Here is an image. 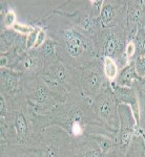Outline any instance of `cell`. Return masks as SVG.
<instances>
[{"label": "cell", "instance_id": "1", "mask_svg": "<svg viewBox=\"0 0 145 157\" xmlns=\"http://www.w3.org/2000/svg\"><path fill=\"white\" fill-rule=\"evenodd\" d=\"M104 71L97 65L88 66L81 73L80 84L83 93L88 98H97L105 89L106 78Z\"/></svg>", "mask_w": 145, "mask_h": 157}, {"label": "cell", "instance_id": "2", "mask_svg": "<svg viewBox=\"0 0 145 157\" xmlns=\"http://www.w3.org/2000/svg\"><path fill=\"white\" fill-rule=\"evenodd\" d=\"M95 112L107 125L117 127L118 113L114 95L111 91L104 90L95 100Z\"/></svg>", "mask_w": 145, "mask_h": 157}, {"label": "cell", "instance_id": "3", "mask_svg": "<svg viewBox=\"0 0 145 157\" xmlns=\"http://www.w3.org/2000/svg\"><path fill=\"white\" fill-rule=\"evenodd\" d=\"M63 42L65 52L72 59L81 58L90 49L85 37L74 29H66L63 33Z\"/></svg>", "mask_w": 145, "mask_h": 157}, {"label": "cell", "instance_id": "4", "mask_svg": "<svg viewBox=\"0 0 145 157\" xmlns=\"http://www.w3.org/2000/svg\"><path fill=\"white\" fill-rule=\"evenodd\" d=\"M101 48L105 57L118 58L123 48V38L118 30H105L100 38Z\"/></svg>", "mask_w": 145, "mask_h": 157}, {"label": "cell", "instance_id": "5", "mask_svg": "<svg viewBox=\"0 0 145 157\" xmlns=\"http://www.w3.org/2000/svg\"><path fill=\"white\" fill-rule=\"evenodd\" d=\"M119 115L121 120V140L127 143L134 127V120L131 117V110L127 106H121L119 108Z\"/></svg>", "mask_w": 145, "mask_h": 157}, {"label": "cell", "instance_id": "6", "mask_svg": "<svg viewBox=\"0 0 145 157\" xmlns=\"http://www.w3.org/2000/svg\"><path fill=\"white\" fill-rule=\"evenodd\" d=\"M46 73H48L50 77L56 78L66 89H70L73 86V83H70V81H72V73H70V71L66 67L63 66L62 64L52 65Z\"/></svg>", "mask_w": 145, "mask_h": 157}, {"label": "cell", "instance_id": "7", "mask_svg": "<svg viewBox=\"0 0 145 157\" xmlns=\"http://www.w3.org/2000/svg\"><path fill=\"white\" fill-rule=\"evenodd\" d=\"M115 97L119 102L129 104L131 106V108L134 109V112L136 114L137 120H138V104H137V97L134 90L128 87L117 86L115 88Z\"/></svg>", "mask_w": 145, "mask_h": 157}, {"label": "cell", "instance_id": "8", "mask_svg": "<svg viewBox=\"0 0 145 157\" xmlns=\"http://www.w3.org/2000/svg\"><path fill=\"white\" fill-rule=\"evenodd\" d=\"M52 91H50L48 88L45 86L44 84L43 85H38L36 86L34 90H33V100L34 102L39 106H48L50 104H53V102L56 100L52 95Z\"/></svg>", "mask_w": 145, "mask_h": 157}, {"label": "cell", "instance_id": "9", "mask_svg": "<svg viewBox=\"0 0 145 157\" xmlns=\"http://www.w3.org/2000/svg\"><path fill=\"white\" fill-rule=\"evenodd\" d=\"M137 77L138 75H137L136 70H135V66L134 65H128L121 71L118 80H117V83L121 87H129V86L133 85L134 80Z\"/></svg>", "mask_w": 145, "mask_h": 157}, {"label": "cell", "instance_id": "10", "mask_svg": "<svg viewBox=\"0 0 145 157\" xmlns=\"http://www.w3.org/2000/svg\"><path fill=\"white\" fill-rule=\"evenodd\" d=\"M117 17L116 7L111 2H105L100 10V18L103 24L109 25Z\"/></svg>", "mask_w": 145, "mask_h": 157}, {"label": "cell", "instance_id": "11", "mask_svg": "<svg viewBox=\"0 0 145 157\" xmlns=\"http://www.w3.org/2000/svg\"><path fill=\"white\" fill-rule=\"evenodd\" d=\"M144 17V11H143V6H139V2L138 3H135V6L129 7V11H128V20L131 24L137 25L140 24L143 20Z\"/></svg>", "mask_w": 145, "mask_h": 157}, {"label": "cell", "instance_id": "12", "mask_svg": "<svg viewBox=\"0 0 145 157\" xmlns=\"http://www.w3.org/2000/svg\"><path fill=\"white\" fill-rule=\"evenodd\" d=\"M103 71L106 78L109 80H114L117 75H118V66H117L116 62L111 58L104 57L103 60Z\"/></svg>", "mask_w": 145, "mask_h": 157}, {"label": "cell", "instance_id": "13", "mask_svg": "<svg viewBox=\"0 0 145 157\" xmlns=\"http://www.w3.org/2000/svg\"><path fill=\"white\" fill-rule=\"evenodd\" d=\"M1 81L3 85V88L6 89L7 91H16L17 87H18V80L15 75H6V73H3L1 75Z\"/></svg>", "mask_w": 145, "mask_h": 157}, {"label": "cell", "instance_id": "14", "mask_svg": "<svg viewBox=\"0 0 145 157\" xmlns=\"http://www.w3.org/2000/svg\"><path fill=\"white\" fill-rule=\"evenodd\" d=\"M15 129L19 136H24L27 132V121L22 113L17 114L15 118Z\"/></svg>", "mask_w": 145, "mask_h": 157}, {"label": "cell", "instance_id": "15", "mask_svg": "<svg viewBox=\"0 0 145 157\" xmlns=\"http://www.w3.org/2000/svg\"><path fill=\"white\" fill-rule=\"evenodd\" d=\"M134 43L136 45V52H138L140 56L145 55V32L141 27L138 29Z\"/></svg>", "mask_w": 145, "mask_h": 157}, {"label": "cell", "instance_id": "16", "mask_svg": "<svg viewBox=\"0 0 145 157\" xmlns=\"http://www.w3.org/2000/svg\"><path fill=\"white\" fill-rule=\"evenodd\" d=\"M40 52H41L42 57L44 58L45 60H50V59H52V58H54L55 43L53 42L52 40H46L41 46Z\"/></svg>", "mask_w": 145, "mask_h": 157}, {"label": "cell", "instance_id": "17", "mask_svg": "<svg viewBox=\"0 0 145 157\" xmlns=\"http://www.w3.org/2000/svg\"><path fill=\"white\" fill-rule=\"evenodd\" d=\"M135 70L138 77H145V55L139 56L135 62Z\"/></svg>", "mask_w": 145, "mask_h": 157}, {"label": "cell", "instance_id": "18", "mask_svg": "<svg viewBox=\"0 0 145 157\" xmlns=\"http://www.w3.org/2000/svg\"><path fill=\"white\" fill-rule=\"evenodd\" d=\"M38 64V60L37 58H34L33 56H30V57H26L22 62V66H23L24 70L26 71H32L35 68L37 67Z\"/></svg>", "mask_w": 145, "mask_h": 157}, {"label": "cell", "instance_id": "19", "mask_svg": "<svg viewBox=\"0 0 145 157\" xmlns=\"http://www.w3.org/2000/svg\"><path fill=\"white\" fill-rule=\"evenodd\" d=\"M38 29H33L32 32L27 35V41H26V48H32V47H35L36 45V41H37V37H38Z\"/></svg>", "mask_w": 145, "mask_h": 157}, {"label": "cell", "instance_id": "20", "mask_svg": "<svg viewBox=\"0 0 145 157\" xmlns=\"http://www.w3.org/2000/svg\"><path fill=\"white\" fill-rule=\"evenodd\" d=\"M13 29L16 30V32H19V33H21V34H27V35H29L33 29H30V26H27V25L19 24V23H15L13 25Z\"/></svg>", "mask_w": 145, "mask_h": 157}, {"label": "cell", "instance_id": "21", "mask_svg": "<svg viewBox=\"0 0 145 157\" xmlns=\"http://www.w3.org/2000/svg\"><path fill=\"white\" fill-rule=\"evenodd\" d=\"M15 19H16V16L13 12H9L6 15V19H4V24L6 26H11V25L15 24Z\"/></svg>", "mask_w": 145, "mask_h": 157}, {"label": "cell", "instance_id": "22", "mask_svg": "<svg viewBox=\"0 0 145 157\" xmlns=\"http://www.w3.org/2000/svg\"><path fill=\"white\" fill-rule=\"evenodd\" d=\"M135 54H136V45L134 41H131L126 46V56L127 58H131Z\"/></svg>", "mask_w": 145, "mask_h": 157}, {"label": "cell", "instance_id": "23", "mask_svg": "<svg viewBox=\"0 0 145 157\" xmlns=\"http://www.w3.org/2000/svg\"><path fill=\"white\" fill-rule=\"evenodd\" d=\"M45 37H46V34H45L44 30H40L39 34H38L37 41H36V45H35V47L42 46L43 43H44L45 41H46V40H45Z\"/></svg>", "mask_w": 145, "mask_h": 157}, {"label": "cell", "instance_id": "24", "mask_svg": "<svg viewBox=\"0 0 145 157\" xmlns=\"http://www.w3.org/2000/svg\"><path fill=\"white\" fill-rule=\"evenodd\" d=\"M45 157H58V150L53 146H50L45 150Z\"/></svg>", "mask_w": 145, "mask_h": 157}, {"label": "cell", "instance_id": "25", "mask_svg": "<svg viewBox=\"0 0 145 157\" xmlns=\"http://www.w3.org/2000/svg\"><path fill=\"white\" fill-rule=\"evenodd\" d=\"M79 157H102V155H101L100 151L95 150V151H88V152H86V153L82 154V155L79 156Z\"/></svg>", "mask_w": 145, "mask_h": 157}, {"label": "cell", "instance_id": "26", "mask_svg": "<svg viewBox=\"0 0 145 157\" xmlns=\"http://www.w3.org/2000/svg\"><path fill=\"white\" fill-rule=\"evenodd\" d=\"M0 112H1V116H4L6 114V101L4 98L1 97V100H0Z\"/></svg>", "mask_w": 145, "mask_h": 157}]
</instances>
